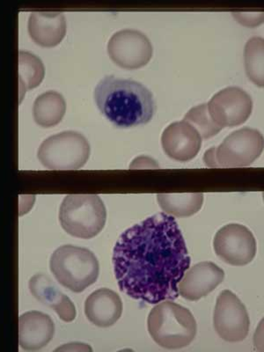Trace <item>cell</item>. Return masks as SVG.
Segmentation results:
<instances>
[{
    "label": "cell",
    "instance_id": "6da1fadb",
    "mask_svg": "<svg viewBox=\"0 0 264 352\" xmlns=\"http://www.w3.org/2000/svg\"><path fill=\"white\" fill-rule=\"evenodd\" d=\"M112 261L120 290L151 305L179 297V282L191 262L177 222L164 212L122 232Z\"/></svg>",
    "mask_w": 264,
    "mask_h": 352
},
{
    "label": "cell",
    "instance_id": "7a4b0ae2",
    "mask_svg": "<svg viewBox=\"0 0 264 352\" xmlns=\"http://www.w3.org/2000/svg\"><path fill=\"white\" fill-rule=\"evenodd\" d=\"M97 108L116 127L142 126L152 120L156 103L152 92L143 84L108 75L94 89Z\"/></svg>",
    "mask_w": 264,
    "mask_h": 352
},
{
    "label": "cell",
    "instance_id": "3957f363",
    "mask_svg": "<svg viewBox=\"0 0 264 352\" xmlns=\"http://www.w3.org/2000/svg\"><path fill=\"white\" fill-rule=\"evenodd\" d=\"M147 327L153 340L168 350L187 347L197 332L193 314L173 300L162 301L151 310Z\"/></svg>",
    "mask_w": 264,
    "mask_h": 352
},
{
    "label": "cell",
    "instance_id": "277c9868",
    "mask_svg": "<svg viewBox=\"0 0 264 352\" xmlns=\"http://www.w3.org/2000/svg\"><path fill=\"white\" fill-rule=\"evenodd\" d=\"M50 270L56 280L66 289L80 294L99 278L100 264L87 248L64 245L50 257Z\"/></svg>",
    "mask_w": 264,
    "mask_h": 352
},
{
    "label": "cell",
    "instance_id": "5b68a950",
    "mask_svg": "<svg viewBox=\"0 0 264 352\" xmlns=\"http://www.w3.org/2000/svg\"><path fill=\"white\" fill-rule=\"evenodd\" d=\"M59 221L68 234L89 240L104 228L105 204L98 195H68L59 210Z\"/></svg>",
    "mask_w": 264,
    "mask_h": 352
},
{
    "label": "cell",
    "instance_id": "8992f818",
    "mask_svg": "<svg viewBox=\"0 0 264 352\" xmlns=\"http://www.w3.org/2000/svg\"><path fill=\"white\" fill-rule=\"evenodd\" d=\"M263 146L258 130L241 128L229 134L219 146L207 150L204 162L210 168H243L259 158Z\"/></svg>",
    "mask_w": 264,
    "mask_h": 352
},
{
    "label": "cell",
    "instance_id": "52a82bcc",
    "mask_svg": "<svg viewBox=\"0 0 264 352\" xmlns=\"http://www.w3.org/2000/svg\"><path fill=\"white\" fill-rule=\"evenodd\" d=\"M90 153V144L83 134L65 131L46 138L37 156L50 170H77L86 165Z\"/></svg>",
    "mask_w": 264,
    "mask_h": 352
},
{
    "label": "cell",
    "instance_id": "ba28073f",
    "mask_svg": "<svg viewBox=\"0 0 264 352\" xmlns=\"http://www.w3.org/2000/svg\"><path fill=\"white\" fill-rule=\"evenodd\" d=\"M213 325L223 340L239 342L250 333V320L245 305L234 292L225 290L217 298Z\"/></svg>",
    "mask_w": 264,
    "mask_h": 352
},
{
    "label": "cell",
    "instance_id": "9c48e42d",
    "mask_svg": "<svg viewBox=\"0 0 264 352\" xmlns=\"http://www.w3.org/2000/svg\"><path fill=\"white\" fill-rule=\"evenodd\" d=\"M108 53L116 65L127 70H137L148 64L153 48L148 37L141 31L122 30L110 37Z\"/></svg>",
    "mask_w": 264,
    "mask_h": 352
},
{
    "label": "cell",
    "instance_id": "30bf717a",
    "mask_svg": "<svg viewBox=\"0 0 264 352\" xmlns=\"http://www.w3.org/2000/svg\"><path fill=\"white\" fill-rule=\"evenodd\" d=\"M213 248L220 259L232 266H245L256 257V241L252 232L240 224H228L217 232Z\"/></svg>",
    "mask_w": 264,
    "mask_h": 352
},
{
    "label": "cell",
    "instance_id": "8fae6325",
    "mask_svg": "<svg viewBox=\"0 0 264 352\" xmlns=\"http://www.w3.org/2000/svg\"><path fill=\"white\" fill-rule=\"evenodd\" d=\"M213 122L219 127H236L250 118L253 109V100L242 88H224L207 103Z\"/></svg>",
    "mask_w": 264,
    "mask_h": 352
},
{
    "label": "cell",
    "instance_id": "7c38bea8",
    "mask_svg": "<svg viewBox=\"0 0 264 352\" xmlns=\"http://www.w3.org/2000/svg\"><path fill=\"white\" fill-rule=\"evenodd\" d=\"M162 144L169 158L179 162H188L196 158L200 152L202 138L188 122H175L163 131Z\"/></svg>",
    "mask_w": 264,
    "mask_h": 352
},
{
    "label": "cell",
    "instance_id": "4fadbf2b",
    "mask_svg": "<svg viewBox=\"0 0 264 352\" xmlns=\"http://www.w3.org/2000/svg\"><path fill=\"white\" fill-rule=\"evenodd\" d=\"M225 278L224 270L212 262H202L188 270L178 284L179 295L197 301L215 290Z\"/></svg>",
    "mask_w": 264,
    "mask_h": 352
},
{
    "label": "cell",
    "instance_id": "5bb4252c",
    "mask_svg": "<svg viewBox=\"0 0 264 352\" xmlns=\"http://www.w3.org/2000/svg\"><path fill=\"white\" fill-rule=\"evenodd\" d=\"M55 324L48 314L30 311L21 314L19 322V344L24 351H39L52 340Z\"/></svg>",
    "mask_w": 264,
    "mask_h": 352
},
{
    "label": "cell",
    "instance_id": "9a60e30c",
    "mask_svg": "<svg viewBox=\"0 0 264 352\" xmlns=\"http://www.w3.org/2000/svg\"><path fill=\"white\" fill-rule=\"evenodd\" d=\"M122 302L116 292L100 288L94 292L85 302V314L92 324L109 328L121 318Z\"/></svg>",
    "mask_w": 264,
    "mask_h": 352
},
{
    "label": "cell",
    "instance_id": "2e32d148",
    "mask_svg": "<svg viewBox=\"0 0 264 352\" xmlns=\"http://www.w3.org/2000/svg\"><path fill=\"white\" fill-rule=\"evenodd\" d=\"M28 33L34 43L53 48L65 38L66 20L63 12H34L28 19Z\"/></svg>",
    "mask_w": 264,
    "mask_h": 352
},
{
    "label": "cell",
    "instance_id": "e0dca14e",
    "mask_svg": "<svg viewBox=\"0 0 264 352\" xmlns=\"http://www.w3.org/2000/svg\"><path fill=\"white\" fill-rule=\"evenodd\" d=\"M30 290L41 303L52 307L59 318L65 322H74L76 318V308L72 301L62 294L54 283L45 274L34 275L30 281Z\"/></svg>",
    "mask_w": 264,
    "mask_h": 352
},
{
    "label": "cell",
    "instance_id": "ac0fdd59",
    "mask_svg": "<svg viewBox=\"0 0 264 352\" xmlns=\"http://www.w3.org/2000/svg\"><path fill=\"white\" fill-rule=\"evenodd\" d=\"M66 111L64 96L56 91L41 94L33 106L34 122L43 128H52L63 120Z\"/></svg>",
    "mask_w": 264,
    "mask_h": 352
},
{
    "label": "cell",
    "instance_id": "d6986e66",
    "mask_svg": "<svg viewBox=\"0 0 264 352\" xmlns=\"http://www.w3.org/2000/svg\"><path fill=\"white\" fill-rule=\"evenodd\" d=\"M157 201L166 214L176 218H188L202 208L204 194L162 193L157 195Z\"/></svg>",
    "mask_w": 264,
    "mask_h": 352
},
{
    "label": "cell",
    "instance_id": "ffe728a7",
    "mask_svg": "<svg viewBox=\"0 0 264 352\" xmlns=\"http://www.w3.org/2000/svg\"><path fill=\"white\" fill-rule=\"evenodd\" d=\"M45 75V68L38 56L33 53L20 52L19 54V85L22 100L28 90L39 86Z\"/></svg>",
    "mask_w": 264,
    "mask_h": 352
},
{
    "label": "cell",
    "instance_id": "44dd1931",
    "mask_svg": "<svg viewBox=\"0 0 264 352\" xmlns=\"http://www.w3.org/2000/svg\"><path fill=\"white\" fill-rule=\"evenodd\" d=\"M263 56V37L256 36L248 40L244 49L245 70L250 80L259 87L264 85Z\"/></svg>",
    "mask_w": 264,
    "mask_h": 352
},
{
    "label": "cell",
    "instance_id": "7402d4cb",
    "mask_svg": "<svg viewBox=\"0 0 264 352\" xmlns=\"http://www.w3.org/2000/svg\"><path fill=\"white\" fill-rule=\"evenodd\" d=\"M184 121L192 125L200 134L202 140H209L216 136L222 130V128L215 124L210 118L207 103L195 106L188 110L184 116Z\"/></svg>",
    "mask_w": 264,
    "mask_h": 352
},
{
    "label": "cell",
    "instance_id": "603a6c76",
    "mask_svg": "<svg viewBox=\"0 0 264 352\" xmlns=\"http://www.w3.org/2000/svg\"><path fill=\"white\" fill-rule=\"evenodd\" d=\"M234 16L238 21L246 27H256L263 21V12H232Z\"/></svg>",
    "mask_w": 264,
    "mask_h": 352
},
{
    "label": "cell",
    "instance_id": "cb8c5ba5",
    "mask_svg": "<svg viewBox=\"0 0 264 352\" xmlns=\"http://www.w3.org/2000/svg\"><path fill=\"white\" fill-rule=\"evenodd\" d=\"M160 166L156 160H154L149 157L142 156L138 157L132 162L130 168L140 169V168H159Z\"/></svg>",
    "mask_w": 264,
    "mask_h": 352
},
{
    "label": "cell",
    "instance_id": "d4e9b609",
    "mask_svg": "<svg viewBox=\"0 0 264 352\" xmlns=\"http://www.w3.org/2000/svg\"><path fill=\"white\" fill-rule=\"evenodd\" d=\"M92 351L93 349L89 345L81 344V342H72V344L63 345L60 348L56 349V351Z\"/></svg>",
    "mask_w": 264,
    "mask_h": 352
}]
</instances>
